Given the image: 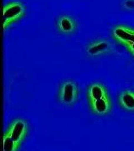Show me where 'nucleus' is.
Segmentation results:
<instances>
[{
	"label": "nucleus",
	"instance_id": "nucleus-1",
	"mask_svg": "<svg viewBox=\"0 0 134 151\" xmlns=\"http://www.w3.org/2000/svg\"><path fill=\"white\" fill-rule=\"evenodd\" d=\"M29 124L25 119H14L3 135V151H15L19 150L29 134Z\"/></svg>",
	"mask_w": 134,
	"mask_h": 151
},
{
	"label": "nucleus",
	"instance_id": "nucleus-2",
	"mask_svg": "<svg viewBox=\"0 0 134 151\" xmlns=\"http://www.w3.org/2000/svg\"><path fill=\"white\" fill-rule=\"evenodd\" d=\"M80 88L75 81H62L58 88L57 97L59 103L67 106H72L78 100Z\"/></svg>",
	"mask_w": 134,
	"mask_h": 151
},
{
	"label": "nucleus",
	"instance_id": "nucleus-3",
	"mask_svg": "<svg viewBox=\"0 0 134 151\" xmlns=\"http://www.w3.org/2000/svg\"><path fill=\"white\" fill-rule=\"evenodd\" d=\"M26 7L20 1H11L6 4L2 8L3 30L19 21L25 16Z\"/></svg>",
	"mask_w": 134,
	"mask_h": 151
},
{
	"label": "nucleus",
	"instance_id": "nucleus-4",
	"mask_svg": "<svg viewBox=\"0 0 134 151\" xmlns=\"http://www.w3.org/2000/svg\"><path fill=\"white\" fill-rule=\"evenodd\" d=\"M111 36L118 43L125 46L134 45V28L125 25H117L111 31Z\"/></svg>",
	"mask_w": 134,
	"mask_h": 151
},
{
	"label": "nucleus",
	"instance_id": "nucleus-5",
	"mask_svg": "<svg viewBox=\"0 0 134 151\" xmlns=\"http://www.w3.org/2000/svg\"><path fill=\"white\" fill-rule=\"evenodd\" d=\"M55 27L58 32L64 35L73 34L78 28V22L73 16L63 14L55 20Z\"/></svg>",
	"mask_w": 134,
	"mask_h": 151
},
{
	"label": "nucleus",
	"instance_id": "nucleus-6",
	"mask_svg": "<svg viewBox=\"0 0 134 151\" xmlns=\"http://www.w3.org/2000/svg\"><path fill=\"white\" fill-rule=\"evenodd\" d=\"M111 49V43L108 40L99 39L88 44L85 50L88 57L95 58L109 53Z\"/></svg>",
	"mask_w": 134,
	"mask_h": 151
},
{
	"label": "nucleus",
	"instance_id": "nucleus-7",
	"mask_svg": "<svg viewBox=\"0 0 134 151\" xmlns=\"http://www.w3.org/2000/svg\"><path fill=\"white\" fill-rule=\"evenodd\" d=\"M92 113L97 116H105L110 113L113 109V103L110 95L88 103Z\"/></svg>",
	"mask_w": 134,
	"mask_h": 151
},
{
	"label": "nucleus",
	"instance_id": "nucleus-8",
	"mask_svg": "<svg viewBox=\"0 0 134 151\" xmlns=\"http://www.w3.org/2000/svg\"><path fill=\"white\" fill-rule=\"evenodd\" d=\"M86 95L88 103L110 95L107 88L101 82H92L87 88Z\"/></svg>",
	"mask_w": 134,
	"mask_h": 151
},
{
	"label": "nucleus",
	"instance_id": "nucleus-9",
	"mask_svg": "<svg viewBox=\"0 0 134 151\" xmlns=\"http://www.w3.org/2000/svg\"><path fill=\"white\" fill-rule=\"evenodd\" d=\"M119 106L125 111L134 112V91L125 90L120 92L118 96Z\"/></svg>",
	"mask_w": 134,
	"mask_h": 151
},
{
	"label": "nucleus",
	"instance_id": "nucleus-10",
	"mask_svg": "<svg viewBox=\"0 0 134 151\" xmlns=\"http://www.w3.org/2000/svg\"><path fill=\"white\" fill-rule=\"evenodd\" d=\"M121 6L125 10H134V1H124L121 4Z\"/></svg>",
	"mask_w": 134,
	"mask_h": 151
},
{
	"label": "nucleus",
	"instance_id": "nucleus-11",
	"mask_svg": "<svg viewBox=\"0 0 134 151\" xmlns=\"http://www.w3.org/2000/svg\"><path fill=\"white\" fill-rule=\"evenodd\" d=\"M128 49L129 50V52L131 53V55L134 57V45H132L127 47Z\"/></svg>",
	"mask_w": 134,
	"mask_h": 151
}]
</instances>
